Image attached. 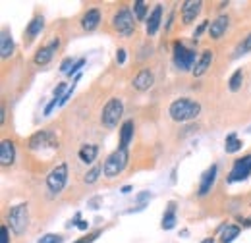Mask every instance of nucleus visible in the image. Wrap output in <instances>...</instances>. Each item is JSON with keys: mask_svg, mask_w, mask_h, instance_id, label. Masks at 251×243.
I'll return each mask as SVG.
<instances>
[{"mask_svg": "<svg viewBox=\"0 0 251 243\" xmlns=\"http://www.w3.org/2000/svg\"><path fill=\"white\" fill-rule=\"evenodd\" d=\"M97 154H99V147H97V145H83V147L79 149V158H81L85 164L95 162Z\"/></svg>", "mask_w": 251, "mask_h": 243, "instance_id": "nucleus-22", "label": "nucleus"}, {"mask_svg": "<svg viewBox=\"0 0 251 243\" xmlns=\"http://www.w3.org/2000/svg\"><path fill=\"white\" fill-rule=\"evenodd\" d=\"M153 81H155L153 72L145 68V70H141V72L133 77V87H135L137 91H147V89H151V87H153Z\"/></svg>", "mask_w": 251, "mask_h": 243, "instance_id": "nucleus-13", "label": "nucleus"}, {"mask_svg": "<svg viewBox=\"0 0 251 243\" xmlns=\"http://www.w3.org/2000/svg\"><path fill=\"white\" fill-rule=\"evenodd\" d=\"M6 120V110H4V104H2V112H0V123H4Z\"/></svg>", "mask_w": 251, "mask_h": 243, "instance_id": "nucleus-37", "label": "nucleus"}, {"mask_svg": "<svg viewBox=\"0 0 251 243\" xmlns=\"http://www.w3.org/2000/svg\"><path fill=\"white\" fill-rule=\"evenodd\" d=\"M0 243H10V240H8V226L0 228Z\"/></svg>", "mask_w": 251, "mask_h": 243, "instance_id": "nucleus-34", "label": "nucleus"}, {"mask_svg": "<svg viewBox=\"0 0 251 243\" xmlns=\"http://www.w3.org/2000/svg\"><path fill=\"white\" fill-rule=\"evenodd\" d=\"M83 64H85V58H79V60L74 64V68H72V72H70V75H68V77H72V75H77V70H79Z\"/></svg>", "mask_w": 251, "mask_h": 243, "instance_id": "nucleus-33", "label": "nucleus"}, {"mask_svg": "<svg viewBox=\"0 0 251 243\" xmlns=\"http://www.w3.org/2000/svg\"><path fill=\"white\" fill-rule=\"evenodd\" d=\"M58 49H60V39H52L49 45L41 47V49L35 52L33 62H35L37 66H45V64H49V62L54 58V54H56Z\"/></svg>", "mask_w": 251, "mask_h": 243, "instance_id": "nucleus-10", "label": "nucleus"}, {"mask_svg": "<svg viewBox=\"0 0 251 243\" xmlns=\"http://www.w3.org/2000/svg\"><path fill=\"white\" fill-rule=\"evenodd\" d=\"M224 149H226V152H236V151H240V149H242V141L236 137V133H230V135L226 137Z\"/></svg>", "mask_w": 251, "mask_h": 243, "instance_id": "nucleus-27", "label": "nucleus"}, {"mask_svg": "<svg viewBox=\"0 0 251 243\" xmlns=\"http://www.w3.org/2000/svg\"><path fill=\"white\" fill-rule=\"evenodd\" d=\"M160 20H162V6H155L153 12L147 18V24H145L147 35H155L157 33L158 27H160Z\"/></svg>", "mask_w": 251, "mask_h": 243, "instance_id": "nucleus-17", "label": "nucleus"}, {"mask_svg": "<svg viewBox=\"0 0 251 243\" xmlns=\"http://www.w3.org/2000/svg\"><path fill=\"white\" fill-rule=\"evenodd\" d=\"M99 236H100V232H93V234H89V236H85V238L77 240L75 243H93V240H97Z\"/></svg>", "mask_w": 251, "mask_h": 243, "instance_id": "nucleus-32", "label": "nucleus"}, {"mask_svg": "<svg viewBox=\"0 0 251 243\" xmlns=\"http://www.w3.org/2000/svg\"><path fill=\"white\" fill-rule=\"evenodd\" d=\"M12 54H14V39H12L10 31L2 29V33H0V56L6 60Z\"/></svg>", "mask_w": 251, "mask_h": 243, "instance_id": "nucleus-16", "label": "nucleus"}, {"mask_svg": "<svg viewBox=\"0 0 251 243\" xmlns=\"http://www.w3.org/2000/svg\"><path fill=\"white\" fill-rule=\"evenodd\" d=\"M100 24V10L99 8H91L83 14L81 18V27L85 31H95Z\"/></svg>", "mask_w": 251, "mask_h": 243, "instance_id": "nucleus-14", "label": "nucleus"}, {"mask_svg": "<svg viewBox=\"0 0 251 243\" xmlns=\"http://www.w3.org/2000/svg\"><path fill=\"white\" fill-rule=\"evenodd\" d=\"M240 232H242V228L240 226H236V224H228L224 230H222V236H220V242L222 243H232L238 236H240Z\"/></svg>", "mask_w": 251, "mask_h": 243, "instance_id": "nucleus-21", "label": "nucleus"}, {"mask_svg": "<svg viewBox=\"0 0 251 243\" xmlns=\"http://www.w3.org/2000/svg\"><path fill=\"white\" fill-rule=\"evenodd\" d=\"M201 243H215V240H213V238H207V240H203Z\"/></svg>", "mask_w": 251, "mask_h": 243, "instance_id": "nucleus-40", "label": "nucleus"}, {"mask_svg": "<svg viewBox=\"0 0 251 243\" xmlns=\"http://www.w3.org/2000/svg\"><path fill=\"white\" fill-rule=\"evenodd\" d=\"M74 64H75V62L72 60V58H66V60H64L62 64H60V72H62L64 75H70V72H72Z\"/></svg>", "mask_w": 251, "mask_h": 243, "instance_id": "nucleus-31", "label": "nucleus"}, {"mask_svg": "<svg viewBox=\"0 0 251 243\" xmlns=\"http://www.w3.org/2000/svg\"><path fill=\"white\" fill-rule=\"evenodd\" d=\"M217 172H219V168H217V164H211V168H207L205 172H203V176H201V182H199V197H205L211 189H213V185H215V180H217Z\"/></svg>", "mask_w": 251, "mask_h": 243, "instance_id": "nucleus-12", "label": "nucleus"}, {"mask_svg": "<svg viewBox=\"0 0 251 243\" xmlns=\"http://www.w3.org/2000/svg\"><path fill=\"white\" fill-rule=\"evenodd\" d=\"M193 62H195V52L191 49H186L182 41H178L174 45V64H176V68L182 70V72H189Z\"/></svg>", "mask_w": 251, "mask_h": 243, "instance_id": "nucleus-8", "label": "nucleus"}, {"mask_svg": "<svg viewBox=\"0 0 251 243\" xmlns=\"http://www.w3.org/2000/svg\"><path fill=\"white\" fill-rule=\"evenodd\" d=\"M37 243H62V236H58V234H47V236H43Z\"/></svg>", "mask_w": 251, "mask_h": 243, "instance_id": "nucleus-30", "label": "nucleus"}, {"mask_svg": "<svg viewBox=\"0 0 251 243\" xmlns=\"http://www.w3.org/2000/svg\"><path fill=\"white\" fill-rule=\"evenodd\" d=\"M250 131H251V127H250Z\"/></svg>", "mask_w": 251, "mask_h": 243, "instance_id": "nucleus-41", "label": "nucleus"}, {"mask_svg": "<svg viewBox=\"0 0 251 243\" xmlns=\"http://www.w3.org/2000/svg\"><path fill=\"white\" fill-rule=\"evenodd\" d=\"M43 24H45V22H43V18H41V16L33 18L31 24L27 25V37H29V39H35V37L41 33V29H43Z\"/></svg>", "mask_w": 251, "mask_h": 243, "instance_id": "nucleus-25", "label": "nucleus"}, {"mask_svg": "<svg viewBox=\"0 0 251 243\" xmlns=\"http://www.w3.org/2000/svg\"><path fill=\"white\" fill-rule=\"evenodd\" d=\"M112 27L120 35H131L135 31V14L129 8H120L112 18Z\"/></svg>", "mask_w": 251, "mask_h": 243, "instance_id": "nucleus-5", "label": "nucleus"}, {"mask_svg": "<svg viewBox=\"0 0 251 243\" xmlns=\"http://www.w3.org/2000/svg\"><path fill=\"white\" fill-rule=\"evenodd\" d=\"M66 182H68V164H66V162L58 164V166L47 176V187H49V191H50L52 195H58L64 187H66Z\"/></svg>", "mask_w": 251, "mask_h": 243, "instance_id": "nucleus-6", "label": "nucleus"}, {"mask_svg": "<svg viewBox=\"0 0 251 243\" xmlns=\"http://www.w3.org/2000/svg\"><path fill=\"white\" fill-rule=\"evenodd\" d=\"M174 209H176V205L170 203L164 216H162V230H172L176 226V213H174Z\"/></svg>", "mask_w": 251, "mask_h": 243, "instance_id": "nucleus-23", "label": "nucleus"}, {"mask_svg": "<svg viewBox=\"0 0 251 243\" xmlns=\"http://www.w3.org/2000/svg\"><path fill=\"white\" fill-rule=\"evenodd\" d=\"M251 52V33L236 47V50L232 52V58H240V56H244V54H248Z\"/></svg>", "mask_w": 251, "mask_h": 243, "instance_id": "nucleus-24", "label": "nucleus"}, {"mask_svg": "<svg viewBox=\"0 0 251 243\" xmlns=\"http://www.w3.org/2000/svg\"><path fill=\"white\" fill-rule=\"evenodd\" d=\"M29 149H33V151H43V149L56 151L58 149V139L54 137L52 131H37L29 139Z\"/></svg>", "mask_w": 251, "mask_h": 243, "instance_id": "nucleus-7", "label": "nucleus"}, {"mask_svg": "<svg viewBox=\"0 0 251 243\" xmlns=\"http://www.w3.org/2000/svg\"><path fill=\"white\" fill-rule=\"evenodd\" d=\"M100 170H102V166L100 164H95L93 168L85 174V178H83V182L87 183V185H91V183H95L97 180H99V176H100Z\"/></svg>", "mask_w": 251, "mask_h": 243, "instance_id": "nucleus-28", "label": "nucleus"}, {"mask_svg": "<svg viewBox=\"0 0 251 243\" xmlns=\"http://www.w3.org/2000/svg\"><path fill=\"white\" fill-rule=\"evenodd\" d=\"M127 160H129V152H127V149L118 147L116 151H112L108 156H106L104 164H102L104 176H106V178H116V176H120V174L126 170V166H127Z\"/></svg>", "mask_w": 251, "mask_h": 243, "instance_id": "nucleus-2", "label": "nucleus"}, {"mask_svg": "<svg viewBox=\"0 0 251 243\" xmlns=\"http://www.w3.org/2000/svg\"><path fill=\"white\" fill-rule=\"evenodd\" d=\"M27 224H29V211H27L25 203H20V205L10 209V213H8V226H10V230L16 236L25 234Z\"/></svg>", "mask_w": 251, "mask_h": 243, "instance_id": "nucleus-3", "label": "nucleus"}, {"mask_svg": "<svg viewBox=\"0 0 251 243\" xmlns=\"http://www.w3.org/2000/svg\"><path fill=\"white\" fill-rule=\"evenodd\" d=\"M99 203H100V199H99V197H97V199H93V201H91V203H89V205H91V207H99Z\"/></svg>", "mask_w": 251, "mask_h": 243, "instance_id": "nucleus-38", "label": "nucleus"}, {"mask_svg": "<svg viewBox=\"0 0 251 243\" xmlns=\"http://www.w3.org/2000/svg\"><path fill=\"white\" fill-rule=\"evenodd\" d=\"M207 27H211V24H209V22H203V24H201V25L197 27V31H195V37H199V35H201L203 31L207 29Z\"/></svg>", "mask_w": 251, "mask_h": 243, "instance_id": "nucleus-36", "label": "nucleus"}, {"mask_svg": "<svg viewBox=\"0 0 251 243\" xmlns=\"http://www.w3.org/2000/svg\"><path fill=\"white\" fill-rule=\"evenodd\" d=\"M201 8H203V2H201V0H186V2L182 4V22H184L186 25L193 24L195 18L199 16Z\"/></svg>", "mask_w": 251, "mask_h": 243, "instance_id": "nucleus-11", "label": "nucleus"}, {"mask_svg": "<svg viewBox=\"0 0 251 243\" xmlns=\"http://www.w3.org/2000/svg\"><path fill=\"white\" fill-rule=\"evenodd\" d=\"M228 24H230V20H228V16H219L213 24H211V27H209V35L213 37V39H220L222 35H224V31L228 29Z\"/></svg>", "mask_w": 251, "mask_h": 243, "instance_id": "nucleus-19", "label": "nucleus"}, {"mask_svg": "<svg viewBox=\"0 0 251 243\" xmlns=\"http://www.w3.org/2000/svg\"><path fill=\"white\" fill-rule=\"evenodd\" d=\"M133 122L127 120L122 123V127H120V147H124L127 149V145H129V141L133 139Z\"/></svg>", "mask_w": 251, "mask_h": 243, "instance_id": "nucleus-20", "label": "nucleus"}, {"mask_svg": "<svg viewBox=\"0 0 251 243\" xmlns=\"http://www.w3.org/2000/svg\"><path fill=\"white\" fill-rule=\"evenodd\" d=\"M211 62H213V52L211 50H205L201 56H199V60L195 62V68H193V75L195 77H201L209 68H211Z\"/></svg>", "mask_w": 251, "mask_h": 243, "instance_id": "nucleus-18", "label": "nucleus"}, {"mask_svg": "<svg viewBox=\"0 0 251 243\" xmlns=\"http://www.w3.org/2000/svg\"><path fill=\"white\" fill-rule=\"evenodd\" d=\"M251 176V154H246L242 158H238L234 162V168L228 176V182L234 183V182H242V180H248Z\"/></svg>", "mask_w": 251, "mask_h": 243, "instance_id": "nucleus-9", "label": "nucleus"}, {"mask_svg": "<svg viewBox=\"0 0 251 243\" xmlns=\"http://www.w3.org/2000/svg\"><path fill=\"white\" fill-rule=\"evenodd\" d=\"M116 62H118L120 66L126 62V50L124 49H118V52H116Z\"/></svg>", "mask_w": 251, "mask_h": 243, "instance_id": "nucleus-35", "label": "nucleus"}, {"mask_svg": "<svg viewBox=\"0 0 251 243\" xmlns=\"http://www.w3.org/2000/svg\"><path fill=\"white\" fill-rule=\"evenodd\" d=\"M14 158H16L14 143L10 139H4L2 145H0V164L2 166H12L14 164Z\"/></svg>", "mask_w": 251, "mask_h": 243, "instance_id": "nucleus-15", "label": "nucleus"}, {"mask_svg": "<svg viewBox=\"0 0 251 243\" xmlns=\"http://www.w3.org/2000/svg\"><path fill=\"white\" fill-rule=\"evenodd\" d=\"M242 83H244V72H242V70H236L234 75H232L230 81H228V87H230L232 93H236V91H240Z\"/></svg>", "mask_w": 251, "mask_h": 243, "instance_id": "nucleus-26", "label": "nucleus"}, {"mask_svg": "<svg viewBox=\"0 0 251 243\" xmlns=\"http://www.w3.org/2000/svg\"><path fill=\"white\" fill-rule=\"evenodd\" d=\"M129 191H131V185H124L122 187V193H129Z\"/></svg>", "mask_w": 251, "mask_h": 243, "instance_id": "nucleus-39", "label": "nucleus"}, {"mask_svg": "<svg viewBox=\"0 0 251 243\" xmlns=\"http://www.w3.org/2000/svg\"><path fill=\"white\" fill-rule=\"evenodd\" d=\"M168 112L174 122H191L201 114V104L193 98H176L170 104Z\"/></svg>", "mask_w": 251, "mask_h": 243, "instance_id": "nucleus-1", "label": "nucleus"}, {"mask_svg": "<svg viewBox=\"0 0 251 243\" xmlns=\"http://www.w3.org/2000/svg\"><path fill=\"white\" fill-rule=\"evenodd\" d=\"M122 114H124V102H122L120 98H110V100L104 104V108H102L100 123H102L104 127L112 129V127L118 125V122H120V118H122Z\"/></svg>", "mask_w": 251, "mask_h": 243, "instance_id": "nucleus-4", "label": "nucleus"}, {"mask_svg": "<svg viewBox=\"0 0 251 243\" xmlns=\"http://www.w3.org/2000/svg\"><path fill=\"white\" fill-rule=\"evenodd\" d=\"M133 14H135L137 20H145V18H147V4H145L143 0H137V2L133 4Z\"/></svg>", "mask_w": 251, "mask_h": 243, "instance_id": "nucleus-29", "label": "nucleus"}]
</instances>
